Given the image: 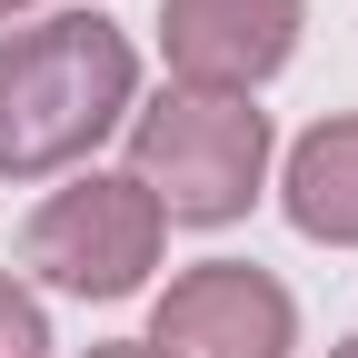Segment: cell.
I'll return each instance as SVG.
<instances>
[{"label":"cell","mask_w":358,"mask_h":358,"mask_svg":"<svg viewBox=\"0 0 358 358\" xmlns=\"http://www.w3.org/2000/svg\"><path fill=\"white\" fill-rule=\"evenodd\" d=\"M159 40H169V70L189 90L249 100V90L299 50V0H169Z\"/></svg>","instance_id":"5"},{"label":"cell","mask_w":358,"mask_h":358,"mask_svg":"<svg viewBox=\"0 0 358 358\" xmlns=\"http://www.w3.org/2000/svg\"><path fill=\"white\" fill-rule=\"evenodd\" d=\"M140 60L100 10H60L40 30L0 40V179H40L100 150V129H120Z\"/></svg>","instance_id":"1"},{"label":"cell","mask_w":358,"mask_h":358,"mask_svg":"<svg viewBox=\"0 0 358 358\" xmlns=\"http://www.w3.org/2000/svg\"><path fill=\"white\" fill-rule=\"evenodd\" d=\"M338 358H358V338H348V348H338Z\"/></svg>","instance_id":"10"},{"label":"cell","mask_w":358,"mask_h":358,"mask_svg":"<svg viewBox=\"0 0 358 358\" xmlns=\"http://www.w3.org/2000/svg\"><path fill=\"white\" fill-rule=\"evenodd\" d=\"M289 219L329 249H358V120H319L289 150Z\"/></svg>","instance_id":"6"},{"label":"cell","mask_w":358,"mask_h":358,"mask_svg":"<svg viewBox=\"0 0 358 358\" xmlns=\"http://www.w3.org/2000/svg\"><path fill=\"white\" fill-rule=\"evenodd\" d=\"M10 10H30V0H0V20H10Z\"/></svg>","instance_id":"9"},{"label":"cell","mask_w":358,"mask_h":358,"mask_svg":"<svg viewBox=\"0 0 358 358\" xmlns=\"http://www.w3.org/2000/svg\"><path fill=\"white\" fill-rule=\"evenodd\" d=\"M289 338H299V308L249 259H209L189 279H169L159 329H150L159 358H289Z\"/></svg>","instance_id":"4"},{"label":"cell","mask_w":358,"mask_h":358,"mask_svg":"<svg viewBox=\"0 0 358 358\" xmlns=\"http://www.w3.org/2000/svg\"><path fill=\"white\" fill-rule=\"evenodd\" d=\"M0 358H50V319L20 279H0Z\"/></svg>","instance_id":"7"},{"label":"cell","mask_w":358,"mask_h":358,"mask_svg":"<svg viewBox=\"0 0 358 358\" xmlns=\"http://www.w3.org/2000/svg\"><path fill=\"white\" fill-rule=\"evenodd\" d=\"M268 169V120L249 100H209V90H169L159 110L129 120V179L150 189L159 219H239Z\"/></svg>","instance_id":"2"},{"label":"cell","mask_w":358,"mask_h":358,"mask_svg":"<svg viewBox=\"0 0 358 358\" xmlns=\"http://www.w3.org/2000/svg\"><path fill=\"white\" fill-rule=\"evenodd\" d=\"M20 268H40L50 289L70 299H120V289H140L150 268H159V209L140 179H70V189H50L30 209V229H20Z\"/></svg>","instance_id":"3"},{"label":"cell","mask_w":358,"mask_h":358,"mask_svg":"<svg viewBox=\"0 0 358 358\" xmlns=\"http://www.w3.org/2000/svg\"><path fill=\"white\" fill-rule=\"evenodd\" d=\"M90 358H159V348H90Z\"/></svg>","instance_id":"8"}]
</instances>
